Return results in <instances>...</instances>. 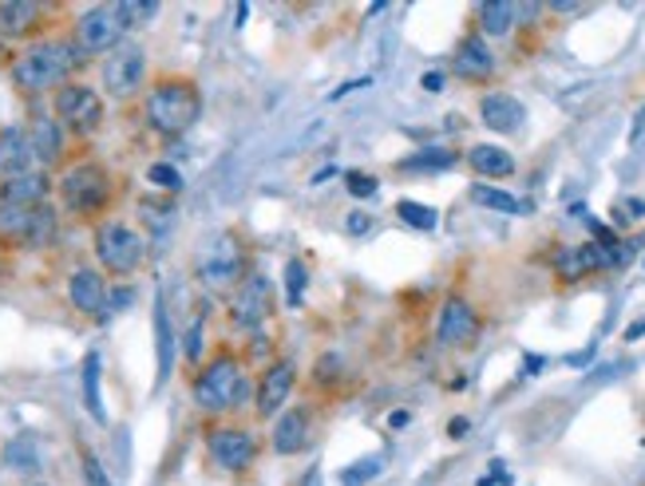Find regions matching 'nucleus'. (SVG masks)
<instances>
[{
  "label": "nucleus",
  "instance_id": "1",
  "mask_svg": "<svg viewBox=\"0 0 645 486\" xmlns=\"http://www.w3.org/2000/svg\"><path fill=\"white\" fill-rule=\"evenodd\" d=\"M83 63H88V55L80 52V44L72 37L32 40L12 60V83H17L20 95L37 100V95H48V91L72 83V75L80 72Z\"/></svg>",
  "mask_w": 645,
  "mask_h": 486
},
{
  "label": "nucleus",
  "instance_id": "2",
  "mask_svg": "<svg viewBox=\"0 0 645 486\" xmlns=\"http://www.w3.org/2000/svg\"><path fill=\"white\" fill-rule=\"evenodd\" d=\"M202 115V91L191 75L182 72H163L151 80L143 100V119L147 126L163 139H179L187 135Z\"/></svg>",
  "mask_w": 645,
  "mask_h": 486
},
{
  "label": "nucleus",
  "instance_id": "3",
  "mask_svg": "<svg viewBox=\"0 0 645 486\" xmlns=\"http://www.w3.org/2000/svg\"><path fill=\"white\" fill-rule=\"evenodd\" d=\"M56 194H60V206L68 210L72 217H103L115 202L119 186H115V174L95 159H83L72 162L60 179H56Z\"/></svg>",
  "mask_w": 645,
  "mask_h": 486
},
{
  "label": "nucleus",
  "instance_id": "4",
  "mask_svg": "<svg viewBox=\"0 0 645 486\" xmlns=\"http://www.w3.org/2000/svg\"><path fill=\"white\" fill-rule=\"evenodd\" d=\"M191 396L206 415L234 412V407L245 399V364H242V356H238L234 348H226V344L214 348V356H210V361L194 372Z\"/></svg>",
  "mask_w": 645,
  "mask_h": 486
},
{
  "label": "nucleus",
  "instance_id": "5",
  "mask_svg": "<svg viewBox=\"0 0 645 486\" xmlns=\"http://www.w3.org/2000/svg\"><path fill=\"white\" fill-rule=\"evenodd\" d=\"M91 250H95L100 273H108V277H131V273H139V270H143V262H147L143 234H139L135 225L115 222V217H103V222H95Z\"/></svg>",
  "mask_w": 645,
  "mask_h": 486
},
{
  "label": "nucleus",
  "instance_id": "6",
  "mask_svg": "<svg viewBox=\"0 0 645 486\" xmlns=\"http://www.w3.org/2000/svg\"><path fill=\"white\" fill-rule=\"evenodd\" d=\"M52 115L56 123L64 126V135L91 139L103 126V119H108V103H103V95L91 83L72 80L52 91Z\"/></svg>",
  "mask_w": 645,
  "mask_h": 486
},
{
  "label": "nucleus",
  "instance_id": "7",
  "mask_svg": "<svg viewBox=\"0 0 645 486\" xmlns=\"http://www.w3.org/2000/svg\"><path fill=\"white\" fill-rule=\"evenodd\" d=\"M60 214L52 206H0V245L4 250H44L52 245Z\"/></svg>",
  "mask_w": 645,
  "mask_h": 486
},
{
  "label": "nucleus",
  "instance_id": "8",
  "mask_svg": "<svg viewBox=\"0 0 645 486\" xmlns=\"http://www.w3.org/2000/svg\"><path fill=\"white\" fill-rule=\"evenodd\" d=\"M123 37H128V28H123V17H119V4H91L72 24V40L88 60L115 52L123 44Z\"/></svg>",
  "mask_w": 645,
  "mask_h": 486
},
{
  "label": "nucleus",
  "instance_id": "9",
  "mask_svg": "<svg viewBox=\"0 0 645 486\" xmlns=\"http://www.w3.org/2000/svg\"><path fill=\"white\" fill-rule=\"evenodd\" d=\"M100 80L111 100H131V95L143 91V83H147V52L139 44H128V40H123L115 52L103 55Z\"/></svg>",
  "mask_w": 645,
  "mask_h": 486
},
{
  "label": "nucleus",
  "instance_id": "10",
  "mask_svg": "<svg viewBox=\"0 0 645 486\" xmlns=\"http://www.w3.org/2000/svg\"><path fill=\"white\" fill-rule=\"evenodd\" d=\"M245 277V245L238 242L234 234L219 237L206 253L199 257V281L214 293H226V288H238Z\"/></svg>",
  "mask_w": 645,
  "mask_h": 486
},
{
  "label": "nucleus",
  "instance_id": "11",
  "mask_svg": "<svg viewBox=\"0 0 645 486\" xmlns=\"http://www.w3.org/2000/svg\"><path fill=\"white\" fill-rule=\"evenodd\" d=\"M210 463L222 470H245L258 459V435L242 424H214L206 432Z\"/></svg>",
  "mask_w": 645,
  "mask_h": 486
},
{
  "label": "nucleus",
  "instance_id": "12",
  "mask_svg": "<svg viewBox=\"0 0 645 486\" xmlns=\"http://www.w3.org/2000/svg\"><path fill=\"white\" fill-rule=\"evenodd\" d=\"M273 316V297H270V281L262 273H245L242 285L234 288V301H230V321L242 333H254Z\"/></svg>",
  "mask_w": 645,
  "mask_h": 486
},
{
  "label": "nucleus",
  "instance_id": "13",
  "mask_svg": "<svg viewBox=\"0 0 645 486\" xmlns=\"http://www.w3.org/2000/svg\"><path fill=\"white\" fill-rule=\"evenodd\" d=\"M52 12V4H40V0H0V37L28 40V44L44 40Z\"/></svg>",
  "mask_w": 645,
  "mask_h": 486
},
{
  "label": "nucleus",
  "instance_id": "14",
  "mask_svg": "<svg viewBox=\"0 0 645 486\" xmlns=\"http://www.w3.org/2000/svg\"><path fill=\"white\" fill-rule=\"evenodd\" d=\"M293 384H298V364L293 361H278L262 372L258 379V392H254V412L258 419H273V415H282L285 399H290Z\"/></svg>",
  "mask_w": 645,
  "mask_h": 486
},
{
  "label": "nucleus",
  "instance_id": "15",
  "mask_svg": "<svg viewBox=\"0 0 645 486\" xmlns=\"http://www.w3.org/2000/svg\"><path fill=\"white\" fill-rule=\"evenodd\" d=\"M273 455H301L313 443V407H282L278 424H273Z\"/></svg>",
  "mask_w": 645,
  "mask_h": 486
},
{
  "label": "nucleus",
  "instance_id": "16",
  "mask_svg": "<svg viewBox=\"0 0 645 486\" xmlns=\"http://www.w3.org/2000/svg\"><path fill=\"white\" fill-rule=\"evenodd\" d=\"M436 336L447 348H467L480 336V316H475V308L464 297H447L444 308H440Z\"/></svg>",
  "mask_w": 645,
  "mask_h": 486
},
{
  "label": "nucleus",
  "instance_id": "17",
  "mask_svg": "<svg viewBox=\"0 0 645 486\" xmlns=\"http://www.w3.org/2000/svg\"><path fill=\"white\" fill-rule=\"evenodd\" d=\"M28 143H32V159L40 162V171L44 166H56V162L64 159V126L56 123V115H48V111H37V115L28 119Z\"/></svg>",
  "mask_w": 645,
  "mask_h": 486
},
{
  "label": "nucleus",
  "instance_id": "18",
  "mask_svg": "<svg viewBox=\"0 0 645 486\" xmlns=\"http://www.w3.org/2000/svg\"><path fill=\"white\" fill-rule=\"evenodd\" d=\"M108 277L100 270H75L68 277V301H72L75 313H88V316H103L108 313Z\"/></svg>",
  "mask_w": 645,
  "mask_h": 486
},
{
  "label": "nucleus",
  "instance_id": "19",
  "mask_svg": "<svg viewBox=\"0 0 645 486\" xmlns=\"http://www.w3.org/2000/svg\"><path fill=\"white\" fill-rule=\"evenodd\" d=\"M48 194H52V174L40 171V166L0 179V206H44Z\"/></svg>",
  "mask_w": 645,
  "mask_h": 486
},
{
  "label": "nucleus",
  "instance_id": "20",
  "mask_svg": "<svg viewBox=\"0 0 645 486\" xmlns=\"http://www.w3.org/2000/svg\"><path fill=\"white\" fill-rule=\"evenodd\" d=\"M480 119L491 131H500V135H515L518 126L527 123V108L515 95H507V91H491L480 103Z\"/></svg>",
  "mask_w": 645,
  "mask_h": 486
},
{
  "label": "nucleus",
  "instance_id": "21",
  "mask_svg": "<svg viewBox=\"0 0 645 486\" xmlns=\"http://www.w3.org/2000/svg\"><path fill=\"white\" fill-rule=\"evenodd\" d=\"M24 171H37L28 131L17 123L0 126V179H12V174H24Z\"/></svg>",
  "mask_w": 645,
  "mask_h": 486
},
{
  "label": "nucleus",
  "instance_id": "22",
  "mask_svg": "<svg viewBox=\"0 0 645 486\" xmlns=\"http://www.w3.org/2000/svg\"><path fill=\"white\" fill-rule=\"evenodd\" d=\"M455 75L460 80H472V83H483L491 72H495V55H491V48L483 44V37H464L460 40V48H455V60H452Z\"/></svg>",
  "mask_w": 645,
  "mask_h": 486
},
{
  "label": "nucleus",
  "instance_id": "23",
  "mask_svg": "<svg viewBox=\"0 0 645 486\" xmlns=\"http://www.w3.org/2000/svg\"><path fill=\"white\" fill-rule=\"evenodd\" d=\"M606 265H609L606 245L586 242V245H571V250L558 253L555 270H558V277L563 281H578V277H586V273H594V270H606Z\"/></svg>",
  "mask_w": 645,
  "mask_h": 486
},
{
  "label": "nucleus",
  "instance_id": "24",
  "mask_svg": "<svg viewBox=\"0 0 645 486\" xmlns=\"http://www.w3.org/2000/svg\"><path fill=\"white\" fill-rule=\"evenodd\" d=\"M467 162H472V171L483 174V179H511L515 174V159L503 146H491V143H475L467 151Z\"/></svg>",
  "mask_w": 645,
  "mask_h": 486
},
{
  "label": "nucleus",
  "instance_id": "25",
  "mask_svg": "<svg viewBox=\"0 0 645 486\" xmlns=\"http://www.w3.org/2000/svg\"><path fill=\"white\" fill-rule=\"evenodd\" d=\"M4 467L12 475H37L40 470V450L32 435H17V439L4 443Z\"/></svg>",
  "mask_w": 645,
  "mask_h": 486
},
{
  "label": "nucleus",
  "instance_id": "26",
  "mask_svg": "<svg viewBox=\"0 0 645 486\" xmlns=\"http://www.w3.org/2000/svg\"><path fill=\"white\" fill-rule=\"evenodd\" d=\"M518 17V4H507V0H487L480 4V32L483 37H507L515 28Z\"/></svg>",
  "mask_w": 645,
  "mask_h": 486
},
{
  "label": "nucleus",
  "instance_id": "27",
  "mask_svg": "<svg viewBox=\"0 0 645 486\" xmlns=\"http://www.w3.org/2000/svg\"><path fill=\"white\" fill-rule=\"evenodd\" d=\"M447 166H455V151H447V146H424V151L396 162V171L404 174H432V171H447Z\"/></svg>",
  "mask_w": 645,
  "mask_h": 486
},
{
  "label": "nucleus",
  "instance_id": "28",
  "mask_svg": "<svg viewBox=\"0 0 645 486\" xmlns=\"http://www.w3.org/2000/svg\"><path fill=\"white\" fill-rule=\"evenodd\" d=\"M83 404H88V415L95 424H108L100 399V352H88V361H83Z\"/></svg>",
  "mask_w": 645,
  "mask_h": 486
},
{
  "label": "nucleus",
  "instance_id": "29",
  "mask_svg": "<svg viewBox=\"0 0 645 486\" xmlns=\"http://www.w3.org/2000/svg\"><path fill=\"white\" fill-rule=\"evenodd\" d=\"M472 202L475 206H487V210H500V214H518L523 202L507 190H495V186H472Z\"/></svg>",
  "mask_w": 645,
  "mask_h": 486
},
{
  "label": "nucleus",
  "instance_id": "30",
  "mask_svg": "<svg viewBox=\"0 0 645 486\" xmlns=\"http://www.w3.org/2000/svg\"><path fill=\"white\" fill-rule=\"evenodd\" d=\"M396 217L401 222H409L412 230H436V210L424 206V202H412V199H401L396 202Z\"/></svg>",
  "mask_w": 645,
  "mask_h": 486
},
{
  "label": "nucleus",
  "instance_id": "31",
  "mask_svg": "<svg viewBox=\"0 0 645 486\" xmlns=\"http://www.w3.org/2000/svg\"><path fill=\"white\" fill-rule=\"evenodd\" d=\"M155 12H159L155 0H119V17H123V28H128V32L143 28Z\"/></svg>",
  "mask_w": 645,
  "mask_h": 486
},
{
  "label": "nucleus",
  "instance_id": "32",
  "mask_svg": "<svg viewBox=\"0 0 645 486\" xmlns=\"http://www.w3.org/2000/svg\"><path fill=\"white\" fill-rule=\"evenodd\" d=\"M147 182L159 186L163 194H179L182 190V174H179V166H171V162H151V166H147Z\"/></svg>",
  "mask_w": 645,
  "mask_h": 486
},
{
  "label": "nucleus",
  "instance_id": "33",
  "mask_svg": "<svg viewBox=\"0 0 645 486\" xmlns=\"http://www.w3.org/2000/svg\"><path fill=\"white\" fill-rule=\"evenodd\" d=\"M305 285H310V270H305V262H298V257H293V262L285 265V293H290V305H301V297H305Z\"/></svg>",
  "mask_w": 645,
  "mask_h": 486
},
{
  "label": "nucleus",
  "instance_id": "34",
  "mask_svg": "<svg viewBox=\"0 0 645 486\" xmlns=\"http://www.w3.org/2000/svg\"><path fill=\"white\" fill-rule=\"evenodd\" d=\"M155 328H159V379H167V372H171V324H167L163 305H159Z\"/></svg>",
  "mask_w": 645,
  "mask_h": 486
},
{
  "label": "nucleus",
  "instance_id": "35",
  "mask_svg": "<svg viewBox=\"0 0 645 486\" xmlns=\"http://www.w3.org/2000/svg\"><path fill=\"white\" fill-rule=\"evenodd\" d=\"M381 467H384L381 455H373V459H361V463H353V467H349L345 475H341V483H345V486H361L364 478H376V475H381Z\"/></svg>",
  "mask_w": 645,
  "mask_h": 486
},
{
  "label": "nucleus",
  "instance_id": "36",
  "mask_svg": "<svg viewBox=\"0 0 645 486\" xmlns=\"http://www.w3.org/2000/svg\"><path fill=\"white\" fill-rule=\"evenodd\" d=\"M345 186H349V194H353V199H373L381 182H376L373 174H364V171H349L345 174Z\"/></svg>",
  "mask_w": 645,
  "mask_h": 486
},
{
  "label": "nucleus",
  "instance_id": "37",
  "mask_svg": "<svg viewBox=\"0 0 645 486\" xmlns=\"http://www.w3.org/2000/svg\"><path fill=\"white\" fill-rule=\"evenodd\" d=\"M171 214H174L171 202L143 199V217H147V222H151V225H155V230H167V225H171Z\"/></svg>",
  "mask_w": 645,
  "mask_h": 486
},
{
  "label": "nucleus",
  "instance_id": "38",
  "mask_svg": "<svg viewBox=\"0 0 645 486\" xmlns=\"http://www.w3.org/2000/svg\"><path fill=\"white\" fill-rule=\"evenodd\" d=\"M80 463H83V478H88V486H111L108 470L100 467V459H95L91 450H80Z\"/></svg>",
  "mask_w": 645,
  "mask_h": 486
},
{
  "label": "nucleus",
  "instance_id": "39",
  "mask_svg": "<svg viewBox=\"0 0 645 486\" xmlns=\"http://www.w3.org/2000/svg\"><path fill=\"white\" fill-rule=\"evenodd\" d=\"M202 344H206V341H202V316H194V324L187 328V341H182V356L194 364L202 356Z\"/></svg>",
  "mask_w": 645,
  "mask_h": 486
},
{
  "label": "nucleus",
  "instance_id": "40",
  "mask_svg": "<svg viewBox=\"0 0 645 486\" xmlns=\"http://www.w3.org/2000/svg\"><path fill=\"white\" fill-rule=\"evenodd\" d=\"M345 230L353 237L369 234V230H373V214H364V210H353V214H349V222H345Z\"/></svg>",
  "mask_w": 645,
  "mask_h": 486
},
{
  "label": "nucleus",
  "instance_id": "41",
  "mask_svg": "<svg viewBox=\"0 0 645 486\" xmlns=\"http://www.w3.org/2000/svg\"><path fill=\"white\" fill-rule=\"evenodd\" d=\"M420 83H424V91H440V88H444V75H440V72H427Z\"/></svg>",
  "mask_w": 645,
  "mask_h": 486
},
{
  "label": "nucleus",
  "instance_id": "42",
  "mask_svg": "<svg viewBox=\"0 0 645 486\" xmlns=\"http://www.w3.org/2000/svg\"><path fill=\"white\" fill-rule=\"evenodd\" d=\"M447 435H452V439H460V435H467V419H452V427H447Z\"/></svg>",
  "mask_w": 645,
  "mask_h": 486
},
{
  "label": "nucleus",
  "instance_id": "43",
  "mask_svg": "<svg viewBox=\"0 0 645 486\" xmlns=\"http://www.w3.org/2000/svg\"><path fill=\"white\" fill-rule=\"evenodd\" d=\"M409 419H412L409 412H392V415H389V424H392V427H404V424H409Z\"/></svg>",
  "mask_w": 645,
  "mask_h": 486
},
{
  "label": "nucleus",
  "instance_id": "44",
  "mask_svg": "<svg viewBox=\"0 0 645 486\" xmlns=\"http://www.w3.org/2000/svg\"><path fill=\"white\" fill-rule=\"evenodd\" d=\"M642 333H645V321L629 324V328H626V341H637V336H642Z\"/></svg>",
  "mask_w": 645,
  "mask_h": 486
},
{
  "label": "nucleus",
  "instance_id": "45",
  "mask_svg": "<svg viewBox=\"0 0 645 486\" xmlns=\"http://www.w3.org/2000/svg\"><path fill=\"white\" fill-rule=\"evenodd\" d=\"M523 368H527V372H538V368H543V356H527V364H523Z\"/></svg>",
  "mask_w": 645,
  "mask_h": 486
},
{
  "label": "nucleus",
  "instance_id": "46",
  "mask_svg": "<svg viewBox=\"0 0 645 486\" xmlns=\"http://www.w3.org/2000/svg\"><path fill=\"white\" fill-rule=\"evenodd\" d=\"M37 486H48V483H37Z\"/></svg>",
  "mask_w": 645,
  "mask_h": 486
}]
</instances>
